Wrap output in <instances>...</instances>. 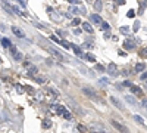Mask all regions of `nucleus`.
<instances>
[{
  "label": "nucleus",
  "instance_id": "aec40b11",
  "mask_svg": "<svg viewBox=\"0 0 147 133\" xmlns=\"http://www.w3.org/2000/svg\"><path fill=\"white\" fill-rule=\"evenodd\" d=\"M77 130H78L80 133H85V132H87V127H85L84 124H78V126H77Z\"/></svg>",
  "mask_w": 147,
  "mask_h": 133
},
{
  "label": "nucleus",
  "instance_id": "2eb2a0df",
  "mask_svg": "<svg viewBox=\"0 0 147 133\" xmlns=\"http://www.w3.org/2000/svg\"><path fill=\"white\" fill-rule=\"evenodd\" d=\"M144 68H146V64L140 62V64L136 65V72H141V71H144Z\"/></svg>",
  "mask_w": 147,
  "mask_h": 133
},
{
  "label": "nucleus",
  "instance_id": "37998d69",
  "mask_svg": "<svg viewBox=\"0 0 147 133\" xmlns=\"http://www.w3.org/2000/svg\"><path fill=\"white\" fill-rule=\"evenodd\" d=\"M96 68H97V70H99V71H105V68H103L102 65H96Z\"/></svg>",
  "mask_w": 147,
  "mask_h": 133
},
{
  "label": "nucleus",
  "instance_id": "f3484780",
  "mask_svg": "<svg viewBox=\"0 0 147 133\" xmlns=\"http://www.w3.org/2000/svg\"><path fill=\"white\" fill-rule=\"evenodd\" d=\"M34 78H35V81L38 83V84H43V83H46V81H47V80H46V77H40V76H35Z\"/></svg>",
  "mask_w": 147,
  "mask_h": 133
},
{
  "label": "nucleus",
  "instance_id": "f257e3e1",
  "mask_svg": "<svg viewBox=\"0 0 147 133\" xmlns=\"http://www.w3.org/2000/svg\"><path fill=\"white\" fill-rule=\"evenodd\" d=\"M110 124H112L118 132H121V133H129V130H128V127H125L124 124H121V123H118L116 120H110Z\"/></svg>",
  "mask_w": 147,
  "mask_h": 133
},
{
  "label": "nucleus",
  "instance_id": "bb28decb",
  "mask_svg": "<svg viewBox=\"0 0 147 133\" xmlns=\"http://www.w3.org/2000/svg\"><path fill=\"white\" fill-rule=\"evenodd\" d=\"M134 120H136L137 123H140V124H144V120H143L140 115H134Z\"/></svg>",
  "mask_w": 147,
  "mask_h": 133
},
{
  "label": "nucleus",
  "instance_id": "58836bf2",
  "mask_svg": "<svg viewBox=\"0 0 147 133\" xmlns=\"http://www.w3.org/2000/svg\"><path fill=\"white\" fill-rule=\"evenodd\" d=\"M116 5H119V6L125 5V0H118V2H116Z\"/></svg>",
  "mask_w": 147,
  "mask_h": 133
},
{
  "label": "nucleus",
  "instance_id": "4be33fe9",
  "mask_svg": "<svg viewBox=\"0 0 147 133\" xmlns=\"http://www.w3.org/2000/svg\"><path fill=\"white\" fill-rule=\"evenodd\" d=\"M2 44H3L5 47H6V49H9V47L12 46V44H10V42H9L7 39H2Z\"/></svg>",
  "mask_w": 147,
  "mask_h": 133
},
{
  "label": "nucleus",
  "instance_id": "0eeeda50",
  "mask_svg": "<svg viewBox=\"0 0 147 133\" xmlns=\"http://www.w3.org/2000/svg\"><path fill=\"white\" fill-rule=\"evenodd\" d=\"M12 33H13L16 37H19V39H22V37H25V34H24V31L19 28V27H16V25H13L12 27Z\"/></svg>",
  "mask_w": 147,
  "mask_h": 133
},
{
  "label": "nucleus",
  "instance_id": "ddd939ff",
  "mask_svg": "<svg viewBox=\"0 0 147 133\" xmlns=\"http://www.w3.org/2000/svg\"><path fill=\"white\" fill-rule=\"evenodd\" d=\"M91 21H93L94 24H97V25L103 22V21H102V18H100L99 15H97V14H93V15H91Z\"/></svg>",
  "mask_w": 147,
  "mask_h": 133
},
{
  "label": "nucleus",
  "instance_id": "c03bdc74",
  "mask_svg": "<svg viewBox=\"0 0 147 133\" xmlns=\"http://www.w3.org/2000/svg\"><path fill=\"white\" fill-rule=\"evenodd\" d=\"M140 55H141V56H143V58H144V56H146V49H143V50H141V52H140Z\"/></svg>",
  "mask_w": 147,
  "mask_h": 133
},
{
  "label": "nucleus",
  "instance_id": "e433bc0d",
  "mask_svg": "<svg viewBox=\"0 0 147 133\" xmlns=\"http://www.w3.org/2000/svg\"><path fill=\"white\" fill-rule=\"evenodd\" d=\"M122 84H124L125 87H131V86H132V83H131V81H124Z\"/></svg>",
  "mask_w": 147,
  "mask_h": 133
},
{
  "label": "nucleus",
  "instance_id": "dca6fc26",
  "mask_svg": "<svg viewBox=\"0 0 147 133\" xmlns=\"http://www.w3.org/2000/svg\"><path fill=\"white\" fill-rule=\"evenodd\" d=\"M84 58H85V59H88L90 62H94V61H96V56H94L93 53H85Z\"/></svg>",
  "mask_w": 147,
  "mask_h": 133
},
{
  "label": "nucleus",
  "instance_id": "cd10ccee",
  "mask_svg": "<svg viewBox=\"0 0 147 133\" xmlns=\"http://www.w3.org/2000/svg\"><path fill=\"white\" fill-rule=\"evenodd\" d=\"M119 31H121L122 34H128V33H129V28H128V27H121Z\"/></svg>",
  "mask_w": 147,
  "mask_h": 133
},
{
  "label": "nucleus",
  "instance_id": "b1692460",
  "mask_svg": "<svg viewBox=\"0 0 147 133\" xmlns=\"http://www.w3.org/2000/svg\"><path fill=\"white\" fill-rule=\"evenodd\" d=\"M99 83L102 84V86H106V84H109V78H106V77H102V78L99 80Z\"/></svg>",
  "mask_w": 147,
  "mask_h": 133
},
{
  "label": "nucleus",
  "instance_id": "39448f33",
  "mask_svg": "<svg viewBox=\"0 0 147 133\" xmlns=\"http://www.w3.org/2000/svg\"><path fill=\"white\" fill-rule=\"evenodd\" d=\"M110 102H112L116 108H119V110H125V106H124V104H122L119 99H116L115 96H110Z\"/></svg>",
  "mask_w": 147,
  "mask_h": 133
},
{
  "label": "nucleus",
  "instance_id": "9b49d317",
  "mask_svg": "<svg viewBox=\"0 0 147 133\" xmlns=\"http://www.w3.org/2000/svg\"><path fill=\"white\" fill-rule=\"evenodd\" d=\"M82 30H84V31H87V33H90V34L94 33V28L90 25L88 22H82Z\"/></svg>",
  "mask_w": 147,
  "mask_h": 133
},
{
  "label": "nucleus",
  "instance_id": "de8ad7c7",
  "mask_svg": "<svg viewBox=\"0 0 147 133\" xmlns=\"http://www.w3.org/2000/svg\"><path fill=\"white\" fill-rule=\"evenodd\" d=\"M0 39H2V37H0Z\"/></svg>",
  "mask_w": 147,
  "mask_h": 133
},
{
  "label": "nucleus",
  "instance_id": "6ab92c4d",
  "mask_svg": "<svg viewBox=\"0 0 147 133\" xmlns=\"http://www.w3.org/2000/svg\"><path fill=\"white\" fill-rule=\"evenodd\" d=\"M59 44H60V46H63L65 49H71V43H68V42H65V40H60Z\"/></svg>",
  "mask_w": 147,
  "mask_h": 133
},
{
  "label": "nucleus",
  "instance_id": "1a4fd4ad",
  "mask_svg": "<svg viewBox=\"0 0 147 133\" xmlns=\"http://www.w3.org/2000/svg\"><path fill=\"white\" fill-rule=\"evenodd\" d=\"M47 93L50 95L53 99H57L59 96H60V95H59V92H57V90H55V89H52V87H47Z\"/></svg>",
  "mask_w": 147,
  "mask_h": 133
},
{
  "label": "nucleus",
  "instance_id": "49530a36",
  "mask_svg": "<svg viewBox=\"0 0 147 133\" xmlns=\"http://www.w3.org/2000/svg\"><path fill=\"white\" fill-rule=\"evenodd\" d=\"M2 62H3V59H2V58H0V64H2Z\"/></svg>",
  "mask_w": 147,
  "mask_h": 133
},
{
  "label": "nucleus",
  "instance_id": "f8f14e48",
  "mask_svg": "<svg viewBox=\"0 0 147 133\" xmlns=\"http://www.w3.org/2000/svg\"><path fill=\"white\" fill-rule=\"evenodd\" d=\"M2 8H3L5 10H7L9 14H12V12H13V6H12V5H9L7 2H2Z\"/></svg>",
  "mask_w": 147,
  "mask_h": 133
},
{
  "label": "nucleus",
  "instance_id": "423d86ee",
  "mask_svg": "<svg viewBox=\"0 0 147 133\" xmlns=\"http://www.w3.org/2000/svg\"><path fill=\"white\" fill-rule=\"evenodd\" d=\"M37 72H38V68H37L35 65H30V67L27 68V74H28L30 77H35Z\"/></svg>",
  "mask_w": 147,
  "mask_h": 133
},
{
  "label": "nucleus",
  "instance_id": "4c0bfd02",
  "mask_svg": "<svg viewBox=\"0 0 147 133\" xmlns=\"http://www.w3.org/2000/svg\"><path fill=\"white\" fill-rule=\"evenodd\" d=\"M69 3L71 5H80L81 2H80V0H69Z\"/></svg>",
  "mask_w": 147,
  "mask_h": 133
},
{
  "label": "nucleus",
  "instance_id": "393cba45",
  "mask_svg": "<svg viewBox=\"0 0 147 133\" xmlns=\"http://www.w3.org/2000/svg\"><path fill=\"white\" fill-rule=\"evenodd\" d=\"M62 115H63V117H65L66 120H69V121H72V115H71V113H69L68 110H66V111H65V113H63Z\"/></svg>",
  "mask_w": 147,
  "mask_h": 133
},
{
  "label": "nucleus",
  "instance_id": "9d476101",
  "mask_svg": "<svg viewBox=\"0 0 147 133\" xmlns=\"http://www.w3.org/2000/svg\"><path fill=\"white\" fill-rule=\"evenodd\" d=\"M71 47H72V49H74V52H75L78 56L84 58V53H82V50H81V47H78L77 44H74V43H71Z\"/></svg>",
  "mask_w": 147,
  "mask_h": 133
},
{
  "label": "nucleus",
  "instance_id": "a19ab883",
  "mask_svg": "<svg viewBox=\"0 0 147 133\" xmlns=\"http://www.w3.org/2000/svg\"><path fill=\"white\" fill-rule=\"evenodd\" d=\"M31 65V62H28V61H24V67H25V68H28Z\"/></svg>",
  "mask_w": 147,
  "mask_h": 133
},
{
  "label": "nucleus",
  "instance_id": "4468645a",
  "mask_svg": "<svg viewBox=\"0 0 147 133\" xmlns=\"http://www.w3.org/2000/svg\"><path fill=\"white\" fill-rule=\"evenodd\" d=\"M124 47H125L127 50H132V49H134V42H131V40H125Z\"/></svg>",
  "mask_w": 147,
  "mask_h": 133
},
{
  "label": "nucleus",
  "instance_id": "c9c22d12",
  "mask_svg": "<svg viewBox=\"0 0 147 133\" xmlns=\"http://www.w3.org/2000/svg\"><path fill=\"white\" fill-rule=\"evenodd\" d=\"M69 12H72V14H78V12H80V9H77V8H74V6H72V8L69 9Z\"/></svg>",
  "mask_w": 147,
  "mask_h": 133
},
{
  "label": "nucleus",
  "instance_id": "6e6552de",
  "mask_svg": "<svg viewBox=\"0 0 147 133\" xmlns=\"http://www.w3.org/2000/svg\"><path fill=\"white\" fill-rule=\"evenodd\" d=\"M129 89H131V92H132L134 95H137V96H143V90H141V87L134 86V84H132V86H131Z\"/></svg>",
  "mask_w": 147,
  "mask_h": 133
},
{
  "label": "nucleus",
  "instance_id": "c756f323",
  "mask_svg": "<svg viewBox=\"0 0 147 133\" xmlns=\"http://www.w3.org/2000/svg\"><path fill=\"white\" fill-rule=\"evenodd\" d=\"M94 8H96V10H102V2H96Z\"/></svg>",
  "mask_w": 147,
  "mask_h": 133
},
{
  "label": "nucleus",
  "instance_id": "f704fd0d",
  "mask_svg": "<svg viewBox=\"0 0 147 133\" xmlns=\"http://www.w3.org/2000/svg\"><path fill=\"white\" fill-rule=\"evenodd\" d=\"M80 24H81V21H80L78 18H75V19L72 21V25H80Z\"/></svg>",
  "mask_w": 147,
  "mask_h": 133
},
{
  "label": "nucleus",
  "instance_id": "c85d7f7f",
  "mask_svg": "<svg viewBox=\"0 0 147 133\" xmlns=\"http://www.w3.org/2000/svg\"><path fill=\"white\" fill-rule=\"evenodd\" d=\"M134 15H136V10H134V9H129L128 14H127V16H128V18H134Z\"/></svg>",
  "mask_w": 147,
  "mask_h": 133
},
{
  "label": "nucleus",
  "instance_id": "f03ea898",
  "mask_svg": "<svg viewBox=\"0 0 147 133\" xmlns=\"http://www.w3.org/2000/svg\"><path fill=\"white\" fill-rule=\"evenodd\" d=\"M107 72H109V76H118V67L113 64V62H110L109 65H107V70H106Z\"/></svg>",
  "mask_w": 147,
  "mask_h": 133
},
{
  "label": "nucleus",
  "instance_id": "20e7f679",
  "mask_svg": "<svg viewBox=\"0 0 147 133\" xmlns=\"http://www.w3.org/2000/svg\"><path fill=\"white\" fill-rule=\"evenodd\" d=\"M82 93H84V95H87L88 98H96V96H97L96 90L91 89V87H82Z\"/></svg>",
  "mask_w": 147,
  "mask_h": 133
},
{
  "label": "nucleus",
  "instance_id": "5701e85b",
  "mask_svg": "<svg viewBox=\"0 0 147 133\" xmlns=\"http://www.w3.org/2000/svg\"><path fill=\"white\" fill-rule=\"evenodd\" d=\"M125 99H127V102H129V104H132V105H137L136 99H134L132 96H125Z\"/></svg>",
  "mask_w": 147,
  "mask_h": 133
},
{
  "label": "nucleus",
  "instance_id": "a878e982",
  "mask_svg": "<svg viewBox=\"0 0 147 133\" xmlns=\"http://www.w3.org/2000/svg\"><path fill=\"white\" fill-rule=\"evenodd\" d=\"M35 99L41 102V101L44 99V98H43V93H41V92H37V93H35Z\"/></svg>",
  "mask_w": 147,
  "mask_h": 133
},
{
  "label": "nucleus",
  "instance_id": "7ed1b4c3",
  "mask_svg": "<svg viewBox=\"0 0 147 133\" xmlns=\"http://www.w3.org/2000/svg\"><path fill=\"white\" fill-rule=\"evenodd\" d=\"M47 50H49V52H50V53H52V55H53V56H55L56 59H59V61H63V59H65V58H63V55H62V53H60L59 50H56V49H53V47H47Z\"/></svg>",
  "mask_w": 147,
  "mask_h": 133
},
{
  "label": "nucleus",
  "instance_id": "412c9836",
  "mask_svg": "<svg viewBox=\"0 0 147 133\" xmlns=\"http://www.w3.org/2000/svg\"><path fill=\"white\" fill-rule=\"evenodd\" d=\"M13 58H15V61H19V62H21L22 59H24V55H22V53H19V52H16V53L13 55Z\"/></svg>",
  "mask_w": 147,
  "mask_h": 133
},
{
  "label": "nucleus",
  "instance_id": "ea45409f",
  "mask_svg": "<svg viewBox=\"0 0 147 133\" xmlns=\"http://www.w3.org/2000/svg\"><path fill=\"white\" fill-rule=\"evenodd\" d=\"M19 5H21L22 8H27V3H25V2H24V0H19Z\"/></svg>",
  "mask_w": 147,
  "mask_h": 133
},
{
  "label": "nucleus",
  "instance_id": "a211bd4d",
  "mask_svg": "<svg viewBox=\"0 0 147 133\" xmlns=\"http://www.w3.org/2000/svg\"><path fill=\"white\" fill-rule=\"evenodd\" d=\"M43 127H52V121H50V120H49V118H44L43 120Z\"/></svg>",
  "mask_w": 147,
  "mask_h": 133
},
{
  "label": "nucleus",
  "instance_id": "79ce46f5",
  "mask_svg": "<svg viewBox=\"0 0 147 133\" xmlns=\"http://www.w3.org/2000/svg\"><path fill=\"white\" fill-rule=\"evenodd\" d=\"M52 40H53V42H56V43H59V42H60V40L56 37V35H52Z\"/></svg>",
  "mask_w": 147,
  "mask_h": 133
},
{
  "label": "nucleus",
  "instance_id": "7c9ffc66",
  "mask_svg": "<svg viewBox=\"0 0 147 133\" xmlns=\"http://www.w3.org/2000/svg\"><path fill=\"white\" fill-rule=\"evenodd\" d=\"M110 25H109V22H102V30H109Z\"/></svg>",
  "mask_w": 147,
  "mask_h": 133
},
{
  "label": "nucleus",
  "instance_id": "473e14b6",
  "mask_svg": "<svg viewBox=\"0 0 147 133\" xmlns=\"http://www.w3.org/2000/svg\"><path fill=\"white\" fill-rule=\"evenodd\" d=\"M16 92L18 93H24V87L21 86V84H16Z\"/></svg>",
  "mask_w": 147,
  "mask_h": 133
},
{
  "label": "nucleus",
  "instance_id": "a18cd8bd",
  "mask_svg": "<svg viewBox=\"0 0 147 133\" xmlns=\"http://www.w3.org/2000/svg\"><path fill=\"white\" fill-rule=\"evenodd\" d=\"M91 133H100V132H97V130H91Z\"/></svg>",
  "mask_w": 147,
  "mask_h": 133
},
{
  "label": "nucleus",
  "instance_id": "72a5a7b5",
  "mask_svg": "<svg viewBox=\"0 0 147 133\" xmlns=\"http://www.w3.org/2000/svg\"><path fill=\"white\" fill-rule=\"evenodd\" d=\"M82 47H87V49H93V44H91V43H82Z\"/></svg>",
  "mask_w": 147,
  "mask_h": 133
},
{
  "label": "nucleus",
  "instance_id": "2f4dec72",
  "mask_svg": "<svg viewBox=\"0 0 147 133\" xmlns=\"http://www.w3.org/2000/svg\"><path fill=\"white\" fill-rule=\"evenodd\" d=\"M138 28H140V22L137 21V22H134V27H132V30H134V31H138Z\"/></svg>",
  "mask_w": 147,
  "mask_h": 133
}]
</instances>
